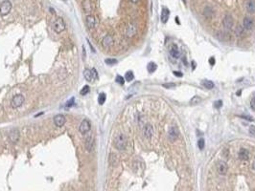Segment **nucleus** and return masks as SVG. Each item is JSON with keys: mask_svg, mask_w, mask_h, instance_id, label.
<instances>
[{"mask_svg": "<svg viewBox=\"0 0 255 191\" xmlns=\"http://www.w3.org/2000/svg\"><path fill=\"white\" fill-rule=\"evenodd\" d=\"M114 145L115 147L117 148L118 150L122 151V150H125L126 146H127V138L126 136L120 133L117 136H116L115 140H114Z\"/></svg>", "mask_w": 255, "mask_h": 191, "instance_id": "1", "label": "nucleus"}, {"mask_svg": "<svg viewBox=\"0 0 255 191\" xmlns=\"http://www.w3.org/2000/svg\"><path fill=\"white\" fill-rule=\"evenodd\" d=\"M53 29L57 34H61V32L65 30V22L61 17H57L54 21Z\"/></svg>", "mask_w": 255, "mask_h": 191, "instance_id": "2", "label": "nucleus"}, {"mask_svg": "<svg viewBox=\"0 0 255 191\" xmlns=\"http://www.w3.org/2000/svg\"><path fill=\"white\" fill-rule=\"evenodd\" d=\"M12 10V3L9 0H5L0 5V14L1 16H7Z\"/></svg>", "mask_w": 255, "mask_h": 191, "instance_id": "3", "label": "nucleus"}, {"mask_svg": "<svg viewBox=\"0 0 255 191\" xmlns=\"http://www.w3.org/2000/svg\"><path fill=\"white\" fill-rule=\"evenodd\" d=\"M83 78H85V80L87 81H91L93 79H97L98 78V75H97V71L95 69L89 70V69H85L83 71Z\"/></svg>", "mask_w": 255, "mask_h": 191, "instance_id": "4", "label": "nucleus"}, {"mask_svg": "<svg viewBox=\"0 0 255 191\" xmlns=\"http://www.w3.org/2000/svg\"><path fill=\"white\" fill-rule=\"evenodd\" d=\"M223 25L227 30H231L233 25H234V21H233V17L229 13L225 14L223 19Z\"/></svg>", "mask_w": 255, "mask_h": 191, "instance_id": "5", "label": "nucleus"}, {"mask_svg": "<svg viewBox=\"0 0 255 191\" xmlns=\"http://www.w3.org/2000/svg\"><path fill=\"white\" fill-rule=\"evenodd\" d=\"M178 136H179V130H178V128L176 125L171 126V128L169 129V132H168L169 140H172V142H175V140L178 138Z\"/></svg>", "mask_w": 255, "mask_h": 191, "instance_id": "6", "label": "nucleus"}, {"mask_svg": "<svg viewBox=\"0 0 255 191\" xmlns=\"http://www.w3.org/2000/svg\"><path fill=\"white\" fill-rule=\"evenodd\" d=\"M24 100H25V98H24L23 95H16L13 98L12 102L11 103H12V106L14 108H17V107L22 105V104L24 103Z\"/></svg>", "mask_w": 255, "mask_h": 191, "instance_id": "7", "label": "nucleus"}, {"mask_svg": "<svg viewBox=\"0 0 255 191\" xmlns=\"http://www.w3.org/2000/svg\"><path fill=\"white\" fill-rule=\"evenodd\" d=\"M19 131L17 128H13L12 130L9 132V140L12 143H16L19 140Z\"/></svg>", "mask_w": 255, "mask_h": 191, "instance_id": "8", "label": "nucleus"}, {"mask_svg": "<svg viewBox=\"0 0 255 191\" xmlns=\"http://www.w3.org/2000/svg\"><path fill=\"white\" fill-rule=\"evenodd\" d=\"M91 129V124L88 120H83L81 124H80V127H79V130L82 134H86L87 132H89Z\"/></svg>", "mask_w": 255, "mask_h": 191, "instance_id": "9", "label": "nucleus"}, {"mask_svg": "<svg viewBox=\"0 0 255 191\" xmlns=\"http://www.w3.org/2000/svg\"><path fill=\"white\" fill-rule=\"evenodd\" d=\"M243 27L246 31H251L254 27V21L250 17H245L243 20Z\"/></svg>", "mask_w": 255, "mask_h": 191, "instance_id": "10", "label": "nucleus"}, {"mask_svg": "<svg viewBox=\"0 0 255 191\" xmlns=\"http://www.w3.org/2000/svg\"><path fill=\"white\" fill-rule=\"evenodd\" d=\"M65 121H66V118H65V117L61 114L57 115V116H55V118H54V123L56 126H58V127H61V126H63Z\"/></svg>", "mask_w": 255, "mask_h": 191, "instance_id": "11", "label": "nucleus"}, {"mask_svg": "<svg viewBox=\"0 0 255 191\" xmlns=\"http://www.w3.org/2000/svg\"><path fill=\"white\" fill-rule=\"evenodd\" d=\"M228 170V166L225 161H220L218 164V172L220 175H225L227 173Z\"/></svg>", "mask_w": 255, "mask_h": 191, "instance_id": "12", "label": "nucleus"}, {"mask_svg": "<svg viewBox=\"0 0 255 191\" xmlns=\"http://www.w3.org/2000/svg\"><path fill=\"white\" fill-rule=\"evenodd\" d=\"M143 134H144V137L146 139L150 140L152 137V135H154V127H152L151 124H147L144 127Z\"/></svg>", "mask_w": 255, "mask_h": 191, "instance_id": "13", "label": "nucleus"}, {"mask_svg": "<svg viewBox=\"0 0 255 191\" xmlns=\"http://www.w3.org/2000/svg\"><path fill=\"white\" fill-rule=\"evenodd\" d=\"M136 32H137V28H136L135 25H133V24H130L126 29V35H127V37H134L136 34Z\"/></svg>", "mask_w": 255, "mask_h": 191, "instance_id": "14", "label": "nucleus"}, {"mask_svg": "<svg viewBox=\"0 0 255 191\" xmlns=\"http://www.w3.org/2000/svg\"><path fill=\"white\" fill-rule=\"evenodd\" d=\"M85 24L88 29H93L96 25V19L92 14H88L85 17Z\"/></svg>", "mask_w": 255, "mask_h": 191, "instance_id": "15", "label": "nucleus"}, {"mask_svg": "<svg viewBox=\"0 0 255 191\" xmlns=\"http://www.w3.org/2000/svg\"><path fill=\"white\" fill-rule=\"evenodd\" d=\"M102 42H103V46L105 48H110L112 44H113L114 40H113V37H112L110 35H107L103 38V41Z\"/></svg>", "mask_w": 255, "mask_h": 191, "instance_id": "16", "label": "nucleus"}, {"mask_svg": "<svg viewBox=\"0 0 255 191\" xmlns=\"http://www.w3.org/2000/svg\"><path fill=\"white\" fill-rule=\"evenodd\" d=\"M83 9L85 13L89 14L92 12V2L91 0H83Z\"/></svg>", "mask_w": 255, "mask_h": 191, "instance_id": "17", "label": "nucleus"}, {"mask_svg": "<svg viewBox=\"0 0 255 191\" xmlns=\"http://www.w3.org/2000/svg\"><path fill=\"white\" fill-rule=\"evenodd\" d=\"M238 157L240 160L246 161V160H249V152L245 148H241L238 153Z\"/></svg>", "mask_w": 255, "mask_h": 191, "instance_id": "18", "label": "nucleus"}, {"mask_svg": "<svg viewBox=\"0 0 255 191\" xmlns=\"http://www.w3.org/2000/svg\"><path fill=\"white\" fill-rule=\"evenodd\" d=\"M170 54H171V56L174 57V58H178V57L180 56V51H179V49H178V47L176 44H174L172 47H171Z\"/></svg>", "mask_w": 255, "mask_h": 191, "instance_id": "19", "label": "nucleus"}, {"mask_svg": "<svg viewBox=\"0 0 255 191\" xmlns=\"http://www.w3.org/2000/svg\"><path fill=\"white\" fill-rule=\"evenodd\" d=\"M203 16H204L207 19H211L214 16V10L209 6H206L204 10H203Z\"/></svg>", "mask_w": 255, "mask_h": 191, "instance_id": "20", "label": "nucleus"}, {"mask_svg": "<svg viewBox=\"0 0 255 191\" xmlns=\"http://www.w3.org/2000/svg\"><path fill=\"white\" fill-rule=\"evenodd\" d=\"M169 16H170V11L167 8H163L161 12V22L166 23L169 19Z\"/></svg>", "mask_w": 255, "mask_h": 191, "instance_id": "21", "label": "nucleus"}, {"mask_svg": "<svg viewBox=\"0 0 255 191\" xmlns=\"http://www.w3.org/2000/svg\"><path fill=\"white\" fill-rule=\"evenodd\" d=\"M246 11L250 13H255V0H249L246 2Z\"/></svg>", "mask_w": 255, "mask_h": 191, "instance_id": "22", "label": "nucleus"}, {"mask_svg": "<svg viewBox=\"0 0 255 191\" xmlns=\"http://www.w3.org/2000/svg\"><path fill=\"white\" fill-rule=\"evenodd\" d=\"M202 85L206 89H213L214 86H215L214 82L211 81V80H208V79H203V80L202 81Z\"/></svg>", "mask_w": 255, "mask_h": 191, "instance_id": "23", "label": "nucleus"}, {"mask_svg": "<svg viewBox=\"0 0 255 191\" xmlns=\"http://www.w3.org/2000/svg\"><path fill=\"white\" fill-rule=\"evenodd\" d=\"M235 35L237 37H245V29H244L243 26H237L235 29Z\"/></svg>", "mask_w": 255, "mask_h": 191, "instance_id": "24", "label": "nucleus"}, {"mask_svg": "<svg viewBox=\"0 0 255 191\" xmlns=\"http://www.w3.org/2000/svg\"><path fill=\"white\" fill-rule=\"evenodd\" d=\"M85 147L87 151H91L93 148V139H91V137H88L85 140Z\"/></svg>", "mask_w": 255, "mask_h": 191, "instance_id": "25", "label": "nucleus"}, {"mask_svg": "<svg viewBox=\"0 0 255 191\" xmlns=\"http://www.w3.org/2000/svg\"><path fill=\"white\" fill-rule=\"evenodd\" d=\"M156 69H157V65L155 62H150L147 65V70L149 73H154Z\"/></svg>", "mask_w": 255, "mask_h": 191, "instance_id": "26", "label": "nucleus"}, {"mask_svg": "<svg viewBox=\"0 0 255 191\" xmlns=\"http://www.w3.org/2000/svg\"><path fill=\"white\" fill-rule=\"evenodd\" d=\"M105 99H107V96H105V93H101L99 97H98V102H99V104H101V105H103V104L105 103Z\"/></svg>", "mask_w": 255, "mask_h": 191, "instance_id": "27", "label": "nucleus"}, {"mask_svg": "<svg viewBox=\"0 0 255 191\" xmlns=\"http://www.w3.org/2000/svg\"><path fill=\"white\" fill-rule=\"evenodd\" d=\"M133 78H134V75H133V73L132 71H129V72H127L126 73V75H125V79L127 81H132V80H133Z\"/></svg>", "mask_w": 255, "mask_h": 191, "instance_id": "28", "label": "nucleus"}, {"mask_svg": "<svg viewBox=\"0 0 255 191\" xmlns=\"http://www.w3.org/2000/svg\"><path fill=\"white\" fill-rule=\"evenodd\" d=\"M89 86L88 85H85V86H83V89L81 90V91H80V94H81L82 96H85V95H87V94L89 93Z\"/></svg>", "mask_w": 255, "mask_h": 191, "instance_id": "29", "label": "nucleus"}, {"mask_svg": "<svg viewBox=\"0 0 255 191\" xmlns=\"http://www.w3.org/2000/svg\"><path fill=\"white\" fill-rule=\"evenodd\" d=\"M200 101H202V99H200L199 96H194V98L191 99L190 103L191 104H199Z\"/></svg>", "mask_w": 255, "mask_h": 191, "instance_id": "30", "label": "nucleus"}, {"mask_svg": "<svg viewBox=\"0 0 255 191\" xmlns=\"http://www.w3.org/2000/svg\"><path fill=\"white\" fill-rule=\"evenodd\" d=\"M198 146L200 150L204 149V146H205V140L204 139H199V142H198Z\"/></svg>", "mask_w": 255, "mask_h": 191, "instance_id": "31", "label": "nucleus"}, {"mask_svg": "<svg viewBox=\"0 0 255 191\" xmlns=\"http://www.w3.org/2000/svg\"><path fill=\"white\" fill-rule=\"evenodd\" d=\"M116 82H117V83H119L120 85H123L124 83H125V78H123V77H121V75H117V77H116Z\"/></svg>", "mask_w": 255, "mask_h": 191, "instance_id": "32", "label": "nucleus"}, {"mask_svg": "<svg viewBox=\"0 0 255 191\" xmlns=\"http://www.w3.org/2000/svg\"><path fill=\"white\" fill-rule=\"evenodd\" d=\"M105 62L108 64V65H114V64L117 63V60L113 59V58H108L105 60Z\"/></svg>", "mask_w": 255, "mask_h": 191, "instance_id": "33", "label": "nucleus"}, {"mask_svg": "<svg viewBox=\"0 0 255 191\" xmlns=\"http://www.w3.org/2000/svg\"><path fill=\"white\" fill-rule=\"evenodd\" d=\"M222 106H223V101H222V100H217V101H215V103H214L215 108L219 109V108H221Z\"/></svg>", "mask_w": 255, "mask_h": 191, "instance_id": "34", "label": "nucleus"}, {"mask_svg": "<svg viewBox=\"0 0 255 191\" xmlns=\"http://www.w3.org/2000/svg\"><path fill=\"white\" fill-rule=\"evenodd\" d=\"M163 87L164 88H168V89L174 88V87H176V84H175V83H165V84H163Z\"/></svg>", "mask_w": 255, "mask_h": 191, "instance_id": "35", "label": "nucleus"}, {"mask_svg": "<svg viewBox=\"0 0 255 191\" xmlns=\"http://www.w3.org/2000/svg\"><path fill=\"white\" fill-rule=\"evenodd\" d=\"M250 107H251V109H252L253 111H255V96L253 97L252 99H251V101H250Z\"/></svg>", "mask_w": 255, "mask_h": 191, "instance_id": "36", "label": "nucleus"}, {"mask_svg": "<svg viewBox=\"0 0 255 191\" xmlns=\"http://www.w3.org/2000/svg\"><path fill=\"white\" fill-rule=\"evenodd\" d=\"M74 105V98H72V99H70L67 101V103H66V107H71V106H73Z\"/></svg>", "mask_w": 255, "mask_h": 191, "instance_id": "37", "label": "nucleus"}, {"mask_svg": "<svg viewBox=\"0 0 255 191\" xmlns=\"http://www.w3.org/2000/svg\"><path fill=\"white\" fill-rule=\"evenodd\" d=\"M174 75H176V77H177V78H182V75H183V74H182L181 72H178V71H175Z\"/></svg>", "mask_w": 255, "mask_h": 191, "instance_id": "38", "label": "nucleus"}, {"mask_svg": "<svg viewBox=\"0 0 255 191\" xmlns=\"http://www.w3.org/2000/svg\"><path fill=\"white\" fill-rule=\"evenodd\" d=\"M249 133L252 135H255V125H251L249 127Z\"/></svg>", "mask_w": 255, "mask_h": 191, "instance_id": "39", "label": "nucleus"}, {"mask_svg": "<svg viewBox=\"0 0 255 191\" xmlns=\"http://www.w3.org/2000/svg\"><path fill=\"white\" fill-rule=\"evenodd\" d=\"M241 118H245V120H246V121H253V118H251V117H246V116H241Z\"/></svg>", "mask_w": 255, "mask_h": 191, "instance_id": "40", "label": "nucleus"}, {"mask_svg": "<svg viewBox=\"0 0 255 191\" xmlns=\"http://www.w3.org/2000/svg\"><path fill=\"white\" fill-rule=\"evenodd\" d=\"M209 63H210V65H214V64H215V58H214V57H210V58H209Z\"/></svg>", "mask_w": 255, "mask_h": 191, "instance_id": "41", "label": "nucleus"}, {"mask_svg": "<svg viewBox=\"0 0 255 191\" xmlns=\"http://www.w3.org/2000/svg\"><path fill=\"white\" fill-rule=\"evenodd\" d=\"M192 70H195L196 67H197V63L195 62V61H192Z\"/></svg>", "mask_w": 255, "mask_h": 191, "instance_id": "42", "label": "nucleus"}, {"mask_svg": "<svg viewBox=\"0 0 255 191\" xmlns=\"http://www.w3.org/2000/svg\"><path fill=\"white\" fill-rule=\"evenodd\" d=\"M130 1H132V3H134V4H136V3L139 1V0H130Z\"/></svg>", "mask_w": 255, "mask_h": 191, "instance_id": "43", "label": "nucleus"}, {"mask_svg": "<svg viewBox=\"0 0 255 191\" xmlns=\"http://www.w3.org/2000/svg\"><path fill=\"white\" fill-rule=\"evenodd\" d=\"M252 169H253V170H255V161H254V163L252 164Z\"/></svg>", "mask_w": 255, "mask_h": 191, "instance_id": "44", "label": "nucleus"}, {"mask_svg": "<svg viewBox=\"0 0 255 191\" xmlns=\"http://www.w3.org/2000/svg\"><path fill=\"white\" fill-rule=\"evenodd\" d=\"M176 21H177V23L179 24V20H178V17H176Z\"/></svg>", "mask_w": 255, "mask_h": 191, "instance_id": "45", "label": "nucleus"}, {"mask_svg": "<svg viewBox=\"0 0 255 191\" xmlns=\"http://www.w3.org/2000/svg\"><path fill=\"white\" fill-rule=\"evenodd\" d=\"M241 93H242L241 91H238V92H237V95H238V96H240V95H241Z\"/></svg>", "mask_w": 255, "mask_h": 191, "instance_id": "46", "label": "nucleus"}, {"mask_svg": "<svg viewBox=\"0 0 255 191\" xmlns=\"http://www.w3.org/2000/svg\"><path fill=\"white\" fill-rule=\"evenodd\" d=\"M64 1H66V0H64Z\"/></svg>", "mask_w": 255, "mask_h": 191, "instance_id": "47", "label": "nucleus"}]
</instances>
